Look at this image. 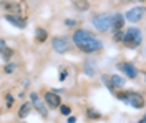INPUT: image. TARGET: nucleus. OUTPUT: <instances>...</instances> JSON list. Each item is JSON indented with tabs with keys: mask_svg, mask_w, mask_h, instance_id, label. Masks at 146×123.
<instances>
[{
	"mask_svg": "<svg viewBox=\"0 0 146 123\" xmlns=\"http://www.w3.org/2000/svg\"><path fill=\"white\" fill-rule=\"evenodd\" d=\"M116 96H118L119 100L126 102L128 105L135 106V108H143L145 106V98L139 93H135V92H118Z\"/></svg>",
	"mask_w": 146,
	"mask_h": 123,
	"instance_id": "1",
	"label": "nucleus"
},
{
	"mask_svg": "<svg viewBox=\"0 0 146 123\" xmlns=\"http://www.w3.org/2000/svg\"><path fill=\"white\" fill-rule=\"evenodd\" d=\"M125 45L128 48H136L139 43H141V30L136 29V27H131L128 29V32L125 33Z\"/></svg>",
	"mask_w": 146,
	"mask_h": 123,
	"instance_id": "2",
	"label": "nucleus"
},
{
	"mask_svg": "<svg viewBox=\"0 0 146 123\" xmlns=\"http://www.w3.org/2000/svg\"><path fill=\"white\" fill-rule=\"evenodd\" d=\"M93 25L98 30L105 32V30H108L110 27L113 25V19H111L110 15H96L95 20H93Z\"/></svg>",
	"mask_w": 146,
	"mask_h": 123,
	"instance_id": "3",
	"label": "nucleus"
},
{
	"mask_svg": "<svg viewBox=\"0 0 146 123\" xmlns=\"http://www.w3.org/2000/svg\"><path fill=\"white\" fill-rule=\"evenodd\" d=\"M101 47H103V43H101L98 38H91V40H88V42H85L83 45H80V50H83V52H86V53H91V52H98V50H101Z\"/></svg>",
	"mask_w": 146,
	"mask_h": 123,
	"instance_id": "4",
	"label": "nucleus"
},
{
	"mask_svg": "<svg viewBox=\"0 0 146 123\" xmlns=\"http://www.w3.org/2000/svg\"><path fill=\"white\" fill-rule=\"evenodd\" d=\"M146 9L145 7H133L131 10H128L126 12V20H129V22H139L141 20V17L145 15Z\"/></svg>",
	"mask_w": 146,
	"mask_h": 123,
	"instance_id": "5",
	"label": "nucleus"
},
{
	"mask_svg": "<svg viewBox=\"0 0 146 123\" xmlns=\"http://www.w3.org/2000/svg\"><path fill=\"white\" fill-rule=\"evenodd\" d=\"M52 47H53V50L56 53H65L68 50V40L65 37H56L52 42Z\"/></svg>",
	"mask_w": 146,
	"mask_h": 123,
	"instance_id": "6",
	"label": "nucleus"
},
{
	"mask_svg": "<svg viewBox=\"0 0 146 123\" xmlns=\"http://www.w3.org/2000/svg\"><path fill=\"white\" fill-rule=\"evenodd\" d=\"M91 33L90 32H86V30H76L75 33H73V42L80 47V45H83L85 42H88V40H91Z\"/></svg>",
	"mask_w": 146,
	"mask_h": 123,
	"instance_id": "7",
	"label": "nucleus"
},
{
	"mask_svg": "<svg viewBox=\"0 0 146 123\" xmlns=\"http://www.w3.org/2000/svg\"><path fill=\"white\" fill-rule=\"evenodd\" d=\"M45 102L50 108H58L60 106V96L53 92H46L45 93Z\"/></svg>",
	"mask_w": 146,
	"mask_h": 123,
	"instance_id": "8",
	"label": "nucleus"
},
{
	"mask_svg": "<svg viewBox=\"0 0 146 123\" xmlns=\"http://www.w3.org/2000/svg\"><path fill=\"white\" fill-rule=\"evenodd\" d=\"M118 68L125 73L126 76H129V78H136L138 76V70L135 68V66L131 65V63H119Z\"/></svg>",
	"mask_w": 146,
	"mask_h": 123,
	"instance_id": "9",
	"label": "nucleus"
},
{
	"mask_svg": "<svg viewBox=\"0 0 146 123\" xmlns=\"http://www.w3.org/2000/svg\"><path fill=\"white\" fill-rule=\"evenodd\" d=\"M103 82H106L110 88H115V86H123V85H125V78H123V76H119V75H113L111 78H108V76H103Z\"/></svg>",
	"mask_w": 146,
	"mask_h": 123,
	"instance_id": "10",
	"label": "nucleus"
},
{
	"mask_svg": "<svg viewBox=\"0 0 146 123\" xmlns=\"http://www.w3.org/2000/svg\"><path fill=\"white\" fill-rule=\"evenodd\" d=\"M30 98H32V103H33V106H35L36 110L43 115V116H46V108H45V105L42 103V100L38 98V95H36V93H32V95H30Z\"/></svg>",
	"mask_w": 146,
	"mask_h": 123,
	"instance_id": "11",
	"label": "nucleus"
},
{
	"mask_svg": "<svg viewBox=\"0 0 146 123\" xmlns=\"http://www.w3.org/2000/svg\"><path fill=\"white\" fill-rule=\"evenodd\" d=\"M7 20H9L12 25L18 27V29H25L27 27V22L22 19V17H18V15H7Z\"/></svg>",
	"mask_w": 146,
	"mask_h": 123,
	"instance_id": "12",
	"label": "nucleus"
},
{
	"mask_svg": "<svg viewBox=\"0 0 146 123\" xmlns=\"http://www.w3.org/2000/svg\"><path fill=\"white\" fill-rule=\"evenodd\" d=\"M0 50H2V58H3V60H9V58L12 57V50L7 48V45H5L3 40H2V47H0Z\"/></svg>",
	"mask_w": 146,
	"mask_h": 123,
	"instance_id": "13",
	"label": "nucleus"
},
{
	"mask_svg": "<svg viewBox=\"0 0 146 123\" xmlns=\"http://www.w3.org/2000/svg\"><path fill=\"white\" fill-rule=\"evenodd\" d=\"M123 23H125V20H123V17H121V15H115V17H113V25H115L116 32L123 27Z\"/></svg>",
	"mask_w": 146,
	"mask_h": 123,
	"instance_id": "14",
	"label": "nucleus"
},
{
	"mask_svg": "<svg viewBox=\"0 0 146 123\" xmlns=\"http://www.w3.org/2000/svg\"><path fill=\"white\" fill-rule=\"evenodd\" d=\"M5 9L13 13H20V3H5Z\"/></svg>",
	"mask_w": 146,
	"mask_h": 123,
	"instance_id": "15",
	"label": "nucleus"
},
{
	"mask_svg": "<svg viewBox=\"0 0 146 123\" xmlns=\"http://www.w3.org/2000/svg\"><path fill=\"white\" fill-rule=\"evenodd\" d=\"M73 7L76 10H88L90 3L88 2H73Z\"/></svg>",
	"mask_w": 146,
	"mask_h": 123,
	"instance_id": "16",
	"label": "nucleus"
},
{
	"mask_svg": "<svg viewBox=\"0 0 146 123\" xmlns=\"http://www.w3.org/2000/svg\"><path fill=\"white\" fill-rule=\"evenodd\" d=\"M30 106H32L30 103L22 105V108H20V112H18V116H20V118H23L25 115H28V112H30Z\"/></svg>",
	"mask_w": 146,
	"mask_h": 123,
	"instance_id": "17",
	"label": "nucleus"
},
{
	"mask_svg": "<svg viewBox=\"0 0 146 123\" xmlns=\"http://www.w3.org/2000/svg\"><path fill=\"white\" fill-rule=\"evenodd\" d=\"M36 40H38V42H45V40H46V32L43 29L36 30Z\"/></svg>",
	"mask_w": 146,
	"mask_h": 123,
	"instance_id": "18",
	"label": "nucleus"
},
{
	"mask_svg": "<svg viewBox=\"0 0 146 123\" xmlns=\"http://www.w3.org/2000/svg\"><path fill=\"white\" fill-rule=\"evenodd\" d=\"M121 40H125V33H123L121 30H118L116 35H115V42H121Z\"/></svg>",
	"mask_w": 146,
	"mask_h": 123,
	"instance_id": "19",
	"label": "nucleus"
},
{
	"mask_svg": "<svg viewBox=\"0 0 146 123\" xmlns=\"http://www.w3.org/2000/svg\"><path fill=\"white\" fill-rule=\"evenodd\" d=\"M3 70H5V73H10V72H13V70H15V65L9 63V65H5V68H3Z\"/></svg>",
	"mask_w": 146,
	"mask_h": 123,
	"instance_id": "20",
	"label": "nucleus"
},
{
	"mask_svg": "<svg viewBox=\"0 0 146 123\" xmlns=\"http://www.w3.org/2000/svg\"><path fill=\"white\" fill-rule=\"evenodd\" d=\"M88 116H90V118H91V116H93V118H98V116H100V115L96 113V112H95V110H91V108H90V110H88Z\"/></svg>",
	"mask_w": 146,
	"mask_h": 123,
	"instance_id": "21",
	"label": "nucleus"
},
{
	"mask_svg": "<svg viewBox=\"0 0 146 123\" xmlns=\"http://www.w3.org/2000/svg\"><path fill=\"white\" fill-rule=\"evenodd\" d=\"M62 113L68 115V113H70V106H62Z\"/></svg>",
	"mask_w": 146,
	"mask_h": 123,
	"instance_id": "22",
	"label": "nucleus"
},
{
	"mask_svg": "<svg viewBox=\"0 0 146 123\" xmlns=\"http://www.w3.org/2000/svg\"><path fill=\"white\" fill-rule=\"evenodd\" d=\"M7 100H9V102H7V105H9V106H12V105H13V96H12V95H9V96H7Z\"/></svg>",
	"mask_w": 146,
	"mask_h": 123,
	"instance_id": "23",
	"label": "nucleus"
},
{
	"mask_svg": "<svg viewBox=\"0 0 146 123\" xmlns=\"http://www.w3.org/2000/svg\"><path fill=\"white\" fill-rule=\"evenodd\" d=\"M66 78V72H62V75H60V80H65Z\"/></svg>",
	"mask_w": 146,
	"mask_h": 123,
	"instance_id": "24",
	"label": "nucleus"
},
{
	"mask_svg": "<svg viewBox=\"0 0 146 123\" xmlns=\"http://www.w3.org/2000/svg\"><path fill=\"white\" fill-rule=\"evenodd\" d=\"M68 123H75V116H70L68 118Z\"/></svg>",
	"mask_w": 146,
	"mask_h": 123,
	"instance_id": "25",
	"label": "nucleus"
},
{
	"mask_svg": "<svg viewBox=\"0 0 146 123\" xmlns=\"http://www.w3.org/2000/svg\"><path fill=\"white\" fill-rule=\"evenodd\" d=\"M139 123H146V118H143V120H139Z\"/></svg>",
	"mask_w": 146,
	"mask_h": 123,
	"instance_id": "26",
	"label": "nucleus"
},
{
	"mask_svg": "<svg viewBox=\"0 0 146 123\" xmlns=\"http://www.w3.org/2000/svg\"><path fill=\"white\" fill-rule=\"evenodd\" d=\"M145 118H146V115H145Z\"/></svg>",
	"mask_w": 146,
	"mask_h": 123,
	"instance_id": "27",
	"label": "nucleus"
}]
</instances>
